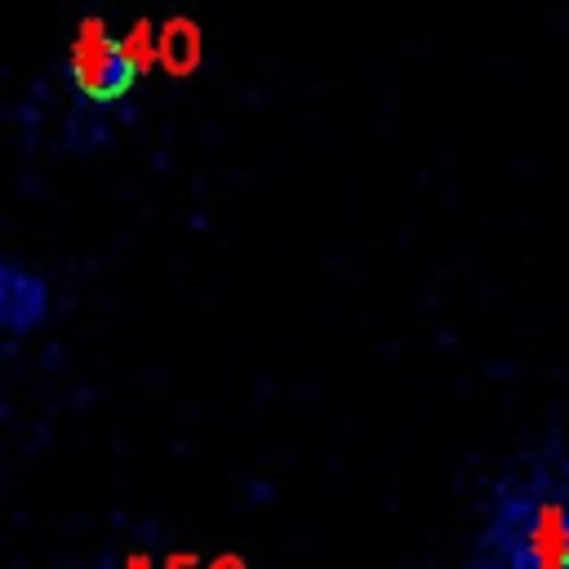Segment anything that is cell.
Returning a JSON list of instances; mask_svg holds the SVG:
<instances>
[{"mask_svg":"<svg viewBox=\"0 0 569 569\" xmlns=\"http://www.w3.org/2000/svg\"><path fill=\"white\" fill-rule=\"evenodd\" d=\"M471 569H569V445L542 440L516 453L485 489L471 533Z\"/></svg>","mask_w":569,"mask_h":569,"instance_id":"cell-1","label":"cell"},{"mask_svg":"<svg viewBox=\"0 0 569 569\" xmlns=\"http://www.w3.org/2000/svg\"><path fill=\"white\" fill-rule=\"evenodd\" d=\"M62 76L80 102L116 107L138 84V53L102 18H80V27L67 44V58H62Z\"/></svg>","mask_w":569,"mask_h":569,"instance_id":"cell-2","label":"cell"},{"mask_svg":"<svg viewBox=\"0 0 569 569\" xmlns=\"http://www.w3.org/2000/svg\"><path fill=\"white\" fill-rule=\"evenodd\" d=\"M53 316V289L44 280V271L18 262V258H4L0 267V329L22 342L31 333H40Z\"/></svg>","mask_w":569,"mask_h":569,"instance_id":"cell-3","label":"cell"},{"mask_svg":"<svg viewBox=\"0 0 569 569\" xmlns=\"http://www.w3.org/2000/svg\"><path fill=\"white\" fill-rule=\"evenodd\" d=\"M111 569H160L147 551H120L116 560H111Z\"/></svg>","mask_w":569,"mask_h":569,"instance_id":"cell-4","label":"cell"}]
</instances>
